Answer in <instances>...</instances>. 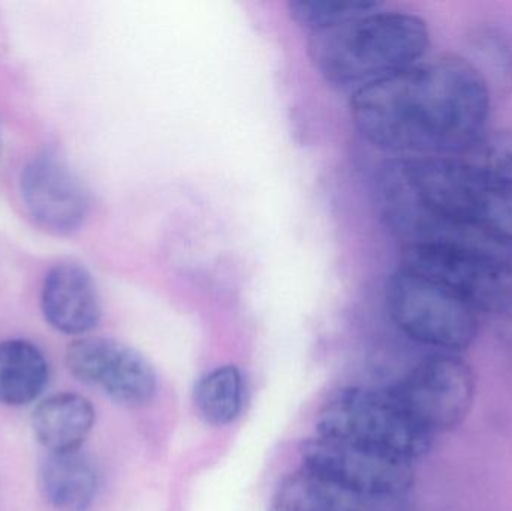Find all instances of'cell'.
Here are the masks:
<instances>
[{
    "label": "cell",
    "instance_id": "cell-16",
    "mask_svg": "<svg viewBox=\"0 0 512 511\" xmlns=\"http://www.w3.org/2000/svg\"><path fill=\"white\" fill-rule=\"evenodd\" d=\"M360 498L301 470L283 480L271 511H358Z\"/></svg>",
    "mask_w": 512,
    "mask_h": 511
},
{
    "label": "cell",
    "instance_id": "cell-17",
    "mask_svg": "<svg viewBox=\"0 0 512 511\" xmlns=\"http://www.w3.org/2000/svg\"><path fill=\"white\" fill-rule=\"evenodd\" d=\"M245 383L237 366H219L204 375L195 387L194 401L204 422L227 426L242 413Z\"/></svg>",
    "mask_w": 512,
    "mask_h": 511
},
{
    "label": "cell",
    "instance_id": "cell-10",
    "mask_svg": "<svg viewBox=\"0 0 512 511\" xmlns=\"http://www.w3.org/2000/svg\"><path fill=\"white\" fill-rule=\"evenodd\" d=\"M20 192L32 221L54 236L77 233L89 216V194L83 183L50 153L36 156L24 167Z\"/></svg>",
    "mask_w": 512,
    "mask_h": 511
},
{
    "label": "cell",
    "instance_id": "cell-13",
    "mask_svg": "<svg viewBox=\"0 0 512 511\" xmlns=\"http://www.w3.org/2000/svg\"><path fill=\"white\" fill-rule=\"evenodd\" d=\"M42 498L56 511H87L99 491V473L89 456L78 452L51 455L39 467Z\"/></svg>",
    "mask_w": 512,
    "mask_h": 511
},
{
    "label": "cell",
    "instance_id": "cell-18",
    "mask_svg": "<svg viewBox=\"0 0 512 511\" xmlns=\"http://www.w3.org/2000/svg\"><path fill=\"white\" fill-rule=\"evenodd\" d=\"M288 8L298 26L315 33L378 11L384 8V3L373 0H292Z\"/></svg>",
    "mask_w": 512,
    "mask_h": 511
},
{
    "label": "cell",
    "instance_id": "cell-1",
    "mask_svg": "<svg viewBox=\"0 0 512 511\" xmlns=\"http://www.w3.org/2000/svg\"><path fill=\"white\" fill-rule=\"evenodd\" d=\"M492 104L478 72L448 54L358 90L351 111L361 135L384 152L453 158L487 131Z\"/></svg>",
    "mask_w": 512,
    "mask_h": 511
},
{
    "label": "cell",
    "instance_id": "cell-12",
    "mask_svg": "<svg viewBox=\"0 0 512 511\" xmlns=\"http://www.w3.org/2000/svg\"><path fill=\"white\" fill-rule=\"evenodd\" d=\"M96 411L77 393H59L39 402L30 426L33 437L51 455L78 452L93 431Z\"/></svg>",
    "mask_w": 512,
    "mask_h": 511
},
{
    "label": "cell",
    "instance_id": "cell-14",
    "mask_svg": "<svg viewBox=\"0 0 512 511\" xmlns=\"http://www.w3.org/2000/svg\"><path fill=\"white\" fill-rule=\"evenodd\" d=\"M50 380L45 354L24 339L0 342V404L24 407L44 392Z\"/></svg>",
    "mask_w": 512,
    "mask_h": 511
},
{
    "label": "cell",
    "instance_id": "cell-4",
    "mask_svg": "<svg viewBox=\"0 0 512 511\" xmlns=\"http://www.w3.org/2000/svg\"><path fill=\"white\" fill-rule=\"evenodd\" d=\"M319 437L354 444L414 464L433 446L391 398L388 390L345 389L319 413Z\"/></svg>",
    "mask_w": 512,
    "mask_h": 511
},
{
    "label": "cell",
    "instance_id": "cell-15",
    "mask_svg": "<svg viewBox=\"0 0 512 511\" xmlns=\"http://www.w3.org/2000/svg\"><path fill=\"white\" fill-rule=\"evenodd\" d=\"M463 59L478 72L493 99L512 92V48L495 27L480 26L466 36Z\"/></svg>",
    "mask_w": 512,
    "mask_h": 511
},
{
    "label": "cell",
    "instance_id": "cell-6",
    "mask_svg": "<svg viewBox=\"0 0 512 511\" xmlns=\"http://www.w3.org/2000/svg\"><path fill=\"white\" fill-rule=\"evenodd\" d=\"M385 296L391 320L418 344L459 354L474 344L480 332L483 317L471 303L408 270L399 267L390 276Z\"/></svg>",
    "mask_w": 512,
    "mask_h": 511
},
{
    "label": "cell",
    "instance_id": "cell-11",
    "mask_svg": "<svg viewBox=\"0 0 512 511\" xmlns=\"http://www.w3.org/2000/svg\"><path fill=\"white\" fill-rule=\"evenodd\" d=\"M41 309L45 321L63 335L81 336L95 330L102 306L89 270L72 261L51 267L42 285Z\"/></svg>",
    "mask_w": 512,
    "mask_h": 511
},
{
    "label": "cell",
    "instance_id": "cell-5",
    "mask_svg": "<svg viewBox=\"0 0 512 511\" xmlns=\"http://www.w3.org/2000/svg\"><path fill=\"white\" fill-rule=\"evenodd\" d=\"M400 269L459 294L481 317L512 320L510 254L448 243L403 246Z\"/></svg>",
    "mask_w": 512,
    "mask_h": 511
},
{
    "label": "cell",
    "instance_id": "cell-7",
    "mask_svg": "<svg viewBox=\"0 0 512 511\" xmlns=\"http://www.w3.org/2000/svg\"><path fill=\"white\" fill-rule=\"evenodd\" d=\"M387 390L403 413L435 440L465 422L477 383L471 365L459 354H439Z\"/></svg>",
    "mask_w": 512,
    "mask_h": 511
},
{
    "label": "cell",
    "instance_id": "cell-8",
    "mask_svg": "<svg viewBox=\"0 0 512 511\" xmlns=\"http://www.w3.org/2000/svg\"><path fill=\"white\" fill-rule=\"evenodd\" d=\"M301 470L360 498L402 497L414 485L412 462L318 437L301 450Z\"/></svg>",
    "mask_w": 512,
    "mask_h": 511
},
{
    "label": "cell",
    "instance_id": "cell-3",
    "mask_svg": "<svg viewBox=\"0 0 512 511\" xmlns=\"http://www.w3.org/2000/svg\"><path fill=\"white\" fill-rule=\"evenodd\" d=\"M430 30L415 14L384 8L310 33L309 56L334 86L355 92L426 59Z\"/></svg>",
    "mask_w": 512,
    "mask_h": 511
},
{
    "label": "cell",
    "instance_id": "cell-19",
    "mask_svg": "<svg viewBox=\"0 0 512 511\" xmlns=\"http://www.w3.org/2000/svg\"><path fill=\"white\" fill-rule=\"evenodd\" d=\"M484 176L512 183V131L487 129L462 155L453 156Z\"/></svg>",
    "mask_w": 512,
    "mask_h": 511
},
{
    "label": "cell",
    "instance_id": "cell-9",
    "mask_svg": "<svg viewBox=\"0 0 512 511\" xmlns=\"http://www.w3.org/2000/svg\"><path fill=\"white\" fill-rule=\"evenodd\" d=\"M69 374L98 387L117 404L138 408L150 404L158 387L146 357L134 348L108 338H81L66 350Z\"/></svg>",
    "mask_w": 512,
    "mask_h": 511
},
{
    "label": "cell",
    "instance_id": "cell-2",
    "mask_svg": "<svg viewBox=\"0 0 512 511\" xmlns=\"http://www.w3.org/2000/svg\"><path fill=\"white\" fill-rule=\"evenodd\" d=\"M376 206L403 246L448 243L512 251V183L484 176L459 158L385 162L376 179Z\"/></svg>",
    "mask_w": 512,
    "mask_h": 511
}]
</instances>
